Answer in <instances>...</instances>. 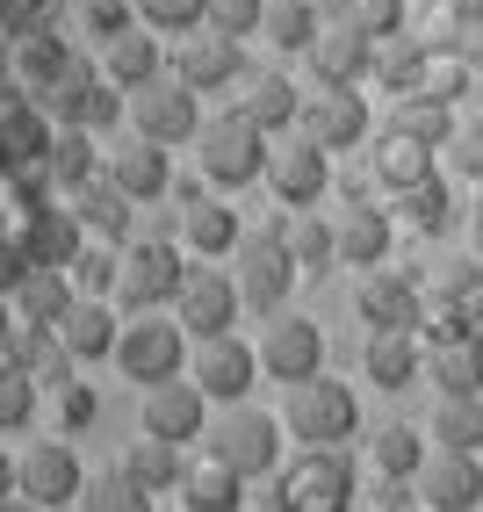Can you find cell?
I'll return each mask as SVG.
<instances>
[{
  "label": "cell",
  "mask_w": 483,
  "mask_h": 512,
  "mask_svg": "<svg viewBox=\"0 0 483 512\" xmlns=\"http://www.w3.org/2000/svg\"><path fill=\"white\" fill-rule=\"evenodd\" d=\"M282 426L303 440V448H339V440H354V433H361V404H354L347 383H332V375H310V383L289 390Z\"/></svg>",
  "instance_id": "6da1fadb"
},
{
  "label": "cell",
  "mask_w": 483,
  "mask_h": 512,
  "mask_svg": "<svg viewBox=\"0 0 483 512\" xmlns=\"http://www.w3.org/2000/svg\"><path fill=\"white\" fill-rule=\"evenodd\" d=\"M195 152H202V174H210L217 188H246V181H267V130L253 123V116H217V123H202V138H195Z\"/></svg>",
  "instance_id": "7a4b0ae2"
},
{
  "label": "cell",
  "mask_w": 483,
  "mask_h": 512,
  "mask_svg": "<svg viewBox=\"0 0 483 512\" xmlns=\"http://www.w3.org/2000/svg\"><path fill=\"white\" fill-rule=\"evenodd\" d=\"M282 419H267V412H253V404H224V419L202 433L210 440V462H224V469H238L253 484V476H267L274 462H282Z\"/></svg>",
  "instance_id": "3957f363"
},
{
  "label": "cell",
  "mask_w": 483,
  "mask_h": 512,
  "mask_svg": "<svg viewBox=\"0 0 483 512\" xmlns=\"http://www.w3.org/2000/svg\"><path fill=\"white\" fill-rule=\"evenodd\" d=\"M274 512H354V469L339 448H310L274 484Z\"/></svg>",
  "instance_id": "277c9868"
},
{
  "label": "cell",
  "mask_w": 483,
  "mask_h": 512,
  "mask_svg": "<svg viewBox=\"0 0 483 512\" xmlns=\"http://www.w3.org/2000/svg\"><path fill=\"white\" fill-rule=\"evenodd\" d=\"M188 282L181 253L166 246V238H137V246H123V275H116V296L123 311H159V303H174Z\"/></svg>",
  "instance_id": "5b68a950"
},
{
  "label": "cell",
  "mask_w": 483,
  "mask_h": 512,
  "mask_svg": "<svg viewBox=\"0 0 483 512\" xmlns=\"http://www.w3.org/2000/svg\"><path fill=\"white\" fill-rule=\"evenodd\" d=\"M181 325L174 318H130L123 325V339H116V368L130 375V383H174V375H181Z\"/></svg>",
  "instance_id": "8992f818"
},
{
  "label": "cell",
  "mask_w": 483,
  "mask_h": 512,
  "mask_svg": "<svg viewBox=\"0 0 483 512\" xmlns=\"http://www.w3.org/2000/svg\"><path fill=\"white\" fill-rule=\"evenodd\" d=\"M188 375L202 383L210 404H246L267 368H260V347H246L238 332H224V339H202V347H195V368Z\"/></svg>",
  "instance_id": "52a82bcc"
},
{
  "label": "cell",
  "mask_w": 483,
  "mask_h": 512,
  "mask_svg": "<svg viewBox=\"0 0 483 512\" xmlns=\"http://www.w3.org/2000/svg\"><path fill=\"white\" fill-rule=\"evenodd\" d=\"M296 282V253L282 246V231H246L238 238V296L253 311H282V296Z\"/></svg>",
  "instance_id": "ba28073f"
},
{
  "label": "cell",
  "mask_w": 483,
  "mask_h": 512,
  "mask_svg": "<svg viewBox=\"0 0 483 512\" xmlns=\"http://www.w3.org/2000/svg\"><path fill=\"white\" fill-rule=\"evenodd\" d=\"M130 123H137V138H152V145H188V138H202L195 87H181V80L137 87V94H130Z\"/></svg>",
  "instance_id": "9c48e42d"
},
{
  "label": "cell",
  "mask_w": 483,
  "mask_h": 512,
  "mask_svg": "<svg viewBox=\"0 0 483 512\" xmlns=\"http://www.w3.org/2000/svg\"><path fill=\"white\" fill-rule=\"evenodd\" d=\"M238 303H246V296H238V282L224 275V267H188L174 311H181V332L188 339H224L231 318H238Z\"/></svg>",
  "instance_id": "30bf717a"
},
{
  "label": "cell",
  "mask_w": 483,
  "mask_h": 512,
  "mask_svg": "<svg viewBox=\"0 0 483 512\" xmlns=\"http://www.w3.org/2000/svg\"><path fill=\"white\" fill-rule=\"evenodd\" d=\"M267 188H274V202H289V210H310V202L332 188V152H325L318 138L274 145V152H267Z\"/></svg>",
  "instance_id": "8fae6325"
},
{
  "label": "cell",
  "mask_w": 483,
  "mask_h": 512,
  "mask_svg": "<svg viewBox=\"0 0 483 512\" xmlns=\"http://www.w3.org/2000/svg\"><path fill=\"white\" fill-rule=\"evenodd\" d=\"M361 318H368V332H419L426 325V296H419V282L404 275V267H368L361 275Z\"/></svg>",
  "instance_id": "7c38bea8"
},
{
  "label": "cell",
  "mask_w": 483,
  "mask_h": 512,
  "mask_svg": "<svg viewBox=\"0 0 483 512\" xmlns=\"http://www.w3.org/2000/svg\"><path fill=\"white\" fill-rule=\"evenodd\" d=\"M8 246L22 253V267H73V253L87 246V231H80V217H73V202H29V224L8 238Z\"/></svg>",
  "instance_id": "4fadbf2b"
},
{
  "label": "cell",
  "mask_w": 483,
  "mask_h": 512,
  "mask_svg": "<svg viewBox=\"0 0 483 512\" xmlns=\"http://www.w3.org/2000/svg\"><path fill=\"white\" fill-rule=\"evenodd\" d=\"M145 433L174 440V448H188V440L210 433V397H202L195 375H174V383H152L145 390Z\"/></svg>",
  "instance_id": "5bb4252c"
},
{
  "label": "cell",
  "mask_w": 483,
  "mask_h": 512,
  "mask_svg": "<svg viewBox=\"0 0 483 512\" xmlns=\"http://www.w3.org/2000/svg\"><path fill=\"white\" fill-rule=\"evenodd\" d=\"M174 80L210 94V87H238L246 80V51H238V37H224V29H195V37H181L174 51Z\"/></svg>",
  "instance_id": "9a60e30c"
},
{
  "label": "cell",
  "mask_w": 483,
  "mask_h": 512,
  "mask_svg": "<svg viewBox=\"0 0 483 512\" xmlns=\"http://www.w3.org/2000/svg\"><path fill=\"white\" fill-rule=\"evenodd\" d=\"M260 368L274 375V383H310V375L325 368V332L310 325V318H274L267 339H260Z\"/></svg>",
  "instance_id": "2e32d148"
},
{
  "label": "cell",
  "mask_w": 483,
  "mask_h": 512,
  "mask_svg": "<svg viewBox=\"0 0 483 512\" xmlns=\"http://www.w3.org/2000/svg\"><path fill=\"white\" fill-rule=\"evenodd\" d=\"M411 484H419L426 512H483V462L476 455L440 448V455H426V469Z\"/></svg>",
  "instance_id": "e0dca14e"
},
{
  "label": "cell",
  "mask_w": 483,
  "mask_h": 512,
  "mask_svg": "<svg viewBox=\"0 0 483 512\" xmlns=\"http://www.w3.org/2000/svg\"><path fill=\"white\" fill-rule=\"evenodd\" d=\"M310 65H318V80H325V87H354V80L375 73V37H368L354 15H339V22L318 29V44H310Z\"/></svg>",
  "instance_id": "ac0fdd59"
},
{
  "label": "cell",
  "mask_w": 483,
  "mask_h": 512,
  "mask_svg": "<svg viewBox=\"0 0 483 512\" xmlns=\"http://www.w3.org/2000/svg\"><path fill=\"white\" fill-rule=\"evenodd\" d=\"M80 491H87V469H80V455L65 448V440H37V448L22 455V498H37L44 512L73 505Z\"/></svg>",
  "instance_id": "d6986e66"
},
{
  "label": "cell",
  "mask_w": 483,
  "mask_h": 512,
  "mask_svg": "<svg viewBox=\"0 0 483 512\" xmlns=\"http://www.w3.org/2000/svg\"><path fill=\"white\" fill-rule=\"evenodd\" d=\"M94 94H101V65L73 51V58H65V65H58V73H51L37 94H29V101H37V109H44L58 130H87V109H94Z\"/></svg>",
  "instance_id": "ffe728a7"
},
{
  "label": "cell",
  "mask_w": 483,
  "mask_h": 512,
  "mask_svg": "<svg viewBox=\"0 0 483 512\" xmlns=\"http://www.w3.org/2000/svg\"><path fill=\"white\" fill-rule=\"evenodd\" d=\"M303 138H318L325 152H354V145H368V101H361L354 87H325V94L303 109Z\"/></svg>",
  "instance_id": "44dd1931"
},
{
  "label": "cell",
  "mask_w": 483,
  "mask_h": 512,
  "mask_svg": "<svg viewBox=\"0 0 483 512\" xmlns=\"http://www.w3.org/2000/svg\"><path fill=\"white\" fill-rule=\"evenodd\" d=\"M73 303H80V289H73L65 267H22V282L8 289V311H15L22 325H44V332H58Z\"/></svg>",
  "instance_id": "7402d4cb"
},
{
  "label": "cell",
  "mask_w": 483,
  "mask_h": 512,
  "mask_svg": "<svg viewBox=\"0 0 483 512\" xmlns=\"http://www.w3.org/2000/svg\"><path fill=\"white\" fill-rule=\"evenodd\" d=\"M130 202H152V195H166L174 188V166H166V145H152V138H130V145H116L109 152V166H101Z\"/></svg>",
  "instance_id": "603a6c76"
},
{
  "label": "cell",
  "mask_w": 483,
  "mask_h": 512,
  "mask_svg": "<svg viewBox=\"0 0 483 512\" xmlns=\"http://www.w3.org/2000/svg\"><path fill=\"white\" fill-rule=\"evenodd\" d=\"M181 231H188V246L202 253V260H224V253H238V217H231V202H210L202 188H181Z\"/></svg>",
  "instance_id": "cb8c5ba5"
},
{
  "label": "cell",
  "mask_w": 483,
  "mask_h": 512,
  "mask_svg": "<svg viewBox=\"0 0 483 512\" xmlns=\"http://www.w3.org/2000/svg\"><path fill=\"white\" fill-rule=\"evenodd\" d=\"M116 311L101 296H80L73 311H65V325H58V347L73 354V361H116Z\"/></svg>",
  "instance_id": "d4e9b609"
},
{
  "label": "cell",
  "mask_w": 483,
  "mask_h": 512,
  "mask_svg": "<svg viewBox=\"0 0 483 512\" xmlns=\"http://www.w3.org/2000/svg\"><path fill=\"white\" fill-rule=\"evenodd\" d=\"M361 368L375 375V390H411L426 375V347H419V332H368Z\"/></svg>",
  "instance_id": "484cf974"
},
{
  "label": "cell",
  "mask_w": 483,
  "mask_h": 512,
  "mask_svg": "<svg viewBox=\"0 0 483 512\" xmlns=\"http://www.w3.org/2000/svg\"><path fill=\"white\" fill-rule=\"evenodd\" d=\"M130 210H137V202H130L109 174H94L87 188H73V217H80V231H87V238H109V246H123Z\"/></svg>",
  "instance_id": "4316f807"
},
{
  "label": "cell",
  "mask_w": 483,
  "mask_h": 512,
  "mask_svg": "<svg viewBox=\"0 0 483 512\" xmlns=\"http://www.w3.org/2000/svg\"><path fill=\"white\" fill-rule=\"evenodd\" d=\"M101 80L109 87H152L159 80V37L152 29H123V37H109L101 44Z\"/></svg>",
  "instance_id": "83f0119b"
},
{
  "label": "cell",
  "mask_w": 483,
  "mask_h": 512,
  "mask_svg": "<svg viewBox=\"0 0 483 512\" xmlns=\"http://www.w3.org/2000/svg\"><path fill=\"white\" fill-rule=\"evenodd\" d=\"M238 116H253L260 130H289L303 109H296V87L282 73H267V65L253 73V65H246V80H238Z\"/></svg>",
  "instance_id": "f1b7e54d"
},
{
  "label": "cell",
  "mask_w": 483,
  "mask_h": 512,
  "mask_svg": "<svg viewBox=\"0 0 483 512\" xmlns=\"http://www.w3.org/2000/svg\"><path fill=\"white\" fill-rule=\"evenodd\" d=\"M390 217L375 210V202H354L347 217H339V260H354V267H383L390 260Z\"/></svg>",
  "instance_id": "f546056e"
},
{
  "label": "cell",
  "mask_w": 483,
  "mask_h": 512,
  "mask_svg": "<svg viewBox=\"0 0 483 512\" xmlns=\"http://www.w3.org/2000/svg\"><path fill=\"white\" fill-rule=\"evenodd\" d=\"M116 469L130 476L137 491H181V484H188V469H181V448H174V440H159V433H145V440H137V448H130Z\"/></svg>",
  "instance_id": "4dcf8cb0"
},
{
  "label": "cell",
  "mask_w": 483,
  "mask_h": 512,
  "mask_svg": "<svg viewBox=\"0 0 483 512\" xmlns=\"http://www.w3.org/2000/svg\"><path fill=\"white\" fill-rule=\"evenodd\" d=\"M426 375L440 383V397H476L483 390V347H469V339H433Z\"/></svg>",
  "instance_id": "1f68e13d"
},
{
  "label": "cell",
  "mask_w": 483,
  "mask_h": 512,
  "mask_svg": "<svg viewBox=\"0 0 483 512\" xmlns=\"http://www.w3.org/2000/svg\"><path fill=\"white\" fill-rule=\"evenodd\" d=\"M375 181L383 188H419V181H433V145H419V138H404V130H383V145H375Z\"/></svg>",
  "instance_id": "d6a6232c"
},
{
  "label": "cell",
  "mask_w": 483,
  "mask_h": 512,
  "mask_svg": "<svg viewBox=\"0 0 483 512\" xmlns=\"http://www.w3.org/2000/svg\"><path fill=\"white\" fill-rule=\"evenodd\" d=\"M181 505L188 512H246V476L224 469V462H195L188 484H181Z\"/></svg>",
  "instance_id": "836d02e7"
},
{
  "label": "cell",
  "mask_w": 483,
  "mask_h": 512,
  "mask_svg": "<svg viewBox=\"0 0 483 512\" xmlns=\"http://www.w3.org/2000/svg\"><path fill=\"white\" fill-rule=\"evenodd\" d=\"M44 174L73 195L101 174V152H94V130H51V152H44Z\"/></svg>",
  "instance_id": "e575fe53"
},
{
  "label": "cell",
  "mask_w": 483,
  "mask_h": 512,
  "mask_svg": "<svg viewBox=\"0 0 483 512\" xmlns=\"http://www.w3.org/2000/svg\"><path fill=\"white\" fill-rule=\"evenodd\" d=\"M368 462H375V476H390V484H411V476L426 469V433H411V426L368 433Z\"/></svg>",
  "instance_id": "d590c367"
},
{
  "label": "cell",
  "mask_w": 483,
  "mask_h": 512,
  "mask_svg": "<svg viewBox=\"0 0 483 512\" xmlns=\"http://www.w3.org/2000/svg\"><path fill=\"white\" fill-rule=\"evenodd\" d=\"M267 44L274 51H310L318 44V29H325V8L318 0H267Z\"/></svg>",
  "instance_id": "8d00e7d4"
},
{
  "label": "cell",
  "mask_w": 483,
  "mask_h": 512,
  "mask_svg": "<svg viewBox=\"0 0 483 512\" xmlns=\"http://www.w3.org/2000/svg\"><path fill=\"white\" fill-rule=\"evenodd\" d=\"M282 246L296 253V267H332L339 260V224H325L318 210H289V224H282Z\"/></svg>",
  "instance_id": "74e56055"
},
{
  "label": "cell",
  "mask_w": 483,
  "mask_h": 512,
  "mask_svg": "<svg viewBox=\"0 0 483 512\" xmlns=\"http://www.w3.org/2000/svg\"><path fill=\"white\" fill-rule=\"evenodd\" d=\"M65 58H73V44H65L58 29H22V44H15V87H22V94H37Z\"/></svg>",
  "instance_id": "f35d334b"
},
{
  "label": "cell",
  "mask_w": 483,
  "mask_h": 512,
  "mask_svg": "<svg viewBox=\"0 0 483 512\" xmlns=\"http://www.w3.org/2000/svg\"><path fill=\"white\" fill-rule=\"evenodd\" d=\"M433 440H440V448H455V455H483V390L476 397H440Z\"/></svg>",
  "instance_id": "ab89813d"
},
{
  "label": "cell",
  "mask_w": 483,
  "mask_h": 512,
  "mask_svg": "<svg viewBox=\"0 0 483 512\" xmlns=\"http://www.w3.org/2000/svg\"><path fill=\"white\" fill-rule=\"evenodd\" d=\"M462 87H469V51H455L447 37H440V44H426V65H419V87H411V94L447 101V109H455Z\"/></svg>",
  "instance_id": "60d3db41"
},
{
  "label": "cell",
  "mask_w": 483,
  "mask_h": 512,
  "mask_svg": "<svg viewBox=\"0 0 483 512\" xmlns=\"http://www.w3.org/2000/svg\"><path fill=\"white\" fill-rule=\"evenodd\" d=\"M390 130H404V138H419V145H433V152H447V138H455V109L447 101H426V94H404L397 101V116H390Z\"/></svg>",
  "instance_id": "b9f144b4"
},
{
  "label": "cell",
  "mask_w": 483,
  "mask_h": 512,
  "mask_svg": "<svg viewBox=\"0 0 483 512\" xmlns=\"http://www.w3.org/2000/svg\"><path fill=\"white\" fill-rule=\"evenodd\" d=\"M419 65H426V44H411V29H404V37H383V44H375V87H390L397 101L411 94V87H419Z\"/></svg>",
  "instance_id": "7bdbcfd3"
},
{
  "label": "cell",
  "mask_w": 483,
  "mask_h": 512,
  "mask_svg": "<svg viewBox=\"0 0 483 512\" xmlns=\"http://www.w3.org/2000/svg\"><path fill=\"white\" fill-rule=\"evenodd\" d=\"M73 289L80 296H116V275H123V246H109V238H87V246L73 253Z\"/></svg>",
  "instance_id": "ee69618b"
},
{
  "label": "cell",
  "mask_w": 483,
  "mask_h": 512,
  "mask_svg": "<svg viewBox=\"0 0 483 512\" xmlns=\"http://www.w3.org/2000/svg\"><path fill=\"white\" fill-rule=\"evenodd\" d=\"M397 202H404V224L411 231H447V224H455V188H447L440 174L419 181V188H404Z\"/></svg>",
  "instance_id": "f6af8a7d"
},
{
  "label": "cell",
  "mask_w": 483,
  "mask_h": 512,
  "mask_svg": "<svg viewBox=\"0 0 483 512\" xmlns=\"http://www.w3.org/2000/svg\"><path fill=\"white\" fill-rule=\"evenodd\" d=\"M80 512H152V491H137L123 469H109V476H87Z\"/></svg>",
  "instance_id": "bcb514c9"
},
{
  "label": "cell",
  "mask_w": 483,
  "mask_h": 512,
  "mask_svg": "<svg viewBox=\"0 0 483 512\" xmlns=\"http://www.w3.org/2000/svg\"><path fill=\"white\" fill-rule=\"evenodd\" d=\"M29 419H37V375L0 361V433H22Z\"/></svg>",
  "instance_id": "7dc6e473"
},
{
  "label": "cell",
  "mask_w": 483,
  "mask_h": 512,
  "mask_svg": "<svg viewBox=\"0 0 483 512\" xmlns=\"http://www.w3.org/2000/svg\"><path fill=\"white\" fill-rule=\"evenodd\" d=\"M433 296H440V303L483 296V260H440V267H433Z\"/></svg>",
  "instance_id": "c3c4849f"
},
{
  "label": "cell",
  "mask_w": 483,
  "mask_h": 512,
  "mask_svg": "<svg viewBox=\"0 0 483 512\" xmlns=\"http://www.w3.org/2000/svg\"><path fill=\"white\" fill-rule=\"evenodd\" d=\"M137 15L152 29H202L210 22V0H137Z\"/></svg>",
  "instance_id": "681fc988"
},
{
  "label": "cell",
  "mask_w": 483,
  "mask_h": 512,
  "mask_svg": "<svg viewBox=\"0 0 483 512\" xmlns=\"http://www.w3.org/2000/svg\"><path fill=\"white\" fill-rule=\"evenodd\" d=\"M447 166H455V181H483V116H469L447 138Z\"/></svg>",
  "instance_id": "f907efd6"
},
{
  "label": "cell",
  "mask_w": 483,
  "mask_h": 512,
  "mask_svg": "<svg viewBox=\"0 0 483 512\" xmlns=\"http://www.w3.org/2000/svg\"><path fill=\"white\" fill-rule=\"evenodd\" d=\"M347 15L368 29L375 44H383V37H404V0H347Z\"/></svg>",
  "instance_id": "816d5d0a"
},
{
  "label": "cell",
  "mask_w": 483,
  "mask_h": 512,
  "mask_svg": "<svg viewBox=\"0 0 483 512\" xmlns=\"http://www.w3.org/2000/svg\"><path fill=\"white\" fill-rule=\"evenodd\" d=\"M260 22H267V0H210V29H224V37H253Z\"/></svg>",
  "instance_id": "f5cc1de1"
},
{
  "label": "cell",
  "mask_w": 483,
  "mask_h": 512,
  "mask_svg": "<svg viewBox=\"0 0 483 512\" xmlns=\"http://www.w3.org/2000/svg\"><path fill=\"white\" fill-rule=\"evenodd\" d=\"M87 29L109 44V37H123V29H130V8H123V0H87Z\"/></svg>",
  "instance_id": "db71d44e"
},
{
  "label": "cell",
  "mask_w": 483,
  "mask_h": 512,
  "mask_svg": "<svg viewBox=\"0 0 483 512\" xmlns=\"http://www.w3.org/2000/svg\"><path fill=\"white\" fill-rule=\"evenodd\" d=\"M44 8L51 0H0V22L8 29H44Z\"/></svg>",
  "instance_id": "11a10c76"
},
{
  "label": "cell",
  "mask_w": 483,
  "mask_h": 512,
  "mask_svg": "<svg viewBox=\"0 0 483 512\" xmlns=\"http://www.w3.org/2000/svg\"><path fill=\"white\" fill-rule=\"evenodd\" d=\"M123 116V87H109V80H101V94H94V109H87V130H109Z\"/></svg>",
  "instance_id": "9f6ffc18"
},
{
  "label": "cell",
  "mask_w": 483,
  "mask_h": 512,
  "mask_svg": "<svg viewBox=\"0 0 483 512\" xmlns=\"http://www.w3.org/2000/svg\"><path fill=\"white\" fill-rule=\"evenodd\" d=\"M22 491V462H8V455H0V505H8Z\"/></svg>",
  "instance_id": "6f0895ef"
},
{
  "label": "cell",
  "mask_w": 483,
  "mask_h": 512,
  "mask_svg": "<svg viewBox=\"0 0 483 512\" xmlns=\"http://www.w3.org/2000/svg\"><path fill=\"white\" fill-rule=\"evenodd\" d=\"M469 246H476V260H483V202H476V217H469Z\"/></svg>",
  "instance_id": "680465c9"
},
{
  "label": "cell",
  "mask_w": 483,
  "mask_h": 512,
  "mask_svg": "<svg viewBox=\"0 0 483 512\" xmlns=\"http://www.w3.org/2000/svg\"><path fill=\"white\" fill-rule=\"evenodd\" d=\"M455 51H469V58H483V29H469V37H455Z\"/></svg>",
  "instance_id": "91938a15"
},
{
  "label": "cell",
  "mask_w": 483,
  "mask_h": 512,
  "mask_svg": "<svg viewBox=\"0 0 483 512\" xmlns=\"http://www.w3.org/2000/svg\"><path fill=\"white\" fill-rule=\"evenodd\" d=\"M0 512H44V505H37V498H22V491H15V498H8V505H0Z\"/></svg>",
  "instance_id": "94428289"
},
{
  "label": "cell",
  "mask_w": 483,
  "mask_h": 512,
  "mask_svg": "<svg viewBox=\"0 0 483 512\" xmlns=\"http://www.w3.org/2000/svg\"><path fill=\"white\" fill-rule=\"evenodd\" d=\"M318 8H332V15H347V0H318Z\"/></svg>",
  "instance_id": "6125c7cd"
}]
</instances>
